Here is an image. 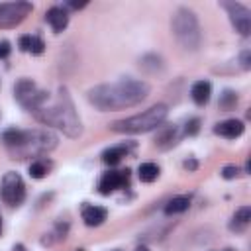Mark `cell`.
Here are the masks:
<instances>
[{
	"mask_svg": "<svg viewBox=\"0 0 251 251\" xmlns=\"http://www.w3.org/2000/svg\"><path fill=\"white\" fill-rule=\"evenodd\" d=\"M45 20H47L49 25L53 27V31L59 33V31H63V29L67 27V24H69V14H67V10L61 8V6H53V8L47 10Z\"/></svg>",
	"mask_w": 251,
	"mask_h": 251,
	"instance_id": "cell-11",
	"label": "cell"
},
{
	"mask_svg": "<svg viewBox=\"0 0 251 251\" xmlns=\"http://www.w3.org/2000/svg\"><path fill=\"white\" fill-rule=\"evenodd\" d=\"M0 233H2V220H0Z\"/></svg>",
	"mask_w": 251,
	"mask_h": 251,
	"instance_id": "cell-30",
	"label": "cell"
},
{
	"mask_svg": "<svg viewBox=\"0 0 251 251\" xmlns=\"http://www.w3.org/2000/svg\"><path fill=\"white\" fill-rule=\"evenodd\" d=\"M167 114H169V108L165 104H155V106L147 108L141 114H135V116H129L126 120L114 122L112 129L118 131V133H145V131H151L155 127H161Z\"/></svg>",
	"mask_w": 251,
	"mask_h": 251,
	"instance_id": "cell-4",
	"label": "cell"
},
{
	"mask_svg": "<svg viewBox=\"0 0 251 251\" xmlns=\"http://www.w3.org/2000/svg\"><path fill=\"white\" fill-rule=\"evenodd\" d=\"M126 153H127V149H126L124 145L110 147V149H106V151L102 153V161L112 167V165H118V163L122 161V157H126Z\"/></svg>",
	"mask_w": 251,
	"mask_h": 251,
	"instance_id": "cell-17",
	"label": "cell"
},
{
	"mask_svg": "<svg viewBox=\"0 0 251 251\" xmlns=\"http://www.w3.org/2000/svg\"><path fill=\"white\" fill-rule=\"evenodd\" d=\"M249 220H251V208H249V206H243V208H239V210L235 212V216H233V226H235L237 229H243V227L249 224Z\"/></svg>",
	"mask_w": 251,
	"mask_h": 251,
	"instance_id": "cell-20",
	"label": "cell"
},
{
	"mask_svg": "<svg viewBox=\"0 0 251 251\" xmlns=\"http://www.w3.org/2000/svg\"><path fill=\"white\" fill-rule=\"evenodd\" d=\"M49 163L45 161V159H37V161H33L31 165H29V175L33 176V178H43L47 173H49Z\"/></svg>",
	"mask_w": 251,
	"mask_h": 251,
	"instance_id": "cell-19",
	"label": "cell"
},
{
	"mask_svg": "<svg viewBox=\"0 0 251 251\" xmlns=\"http://www.w3.org/2000/svg\"><path fill=\"white\" fill-rule=\"evenodd\" d=\"M198 129H200V120H198V118H192V120L186 122L184 133H186V135H194V133H198Z\"/></svg>",
	"mask_w": 251,
	"mask_h": 251,
	"instance_id": "cell-23",
	"label": "cell"
},
{
	"mask_svg": "<svg viewBox=\"0 0 251 251\" xmlns=\"http://www.w3.org/2000/svg\"><path fill=\"white\" fill-rule=\"evenodd\" d=\"M224 251H233V249H224Z\"/></svg>",
	"mask_w": 251,
	"mask_h": 251,
	"instance_id": "cell-31",
	"label": "cell"
},
{
	"mask_svg": "<svg viewBox=\"0 0 251 251\" xmlns=\"http://www.w3.org/2000/svg\"><path fill=\"white\" fill-rule=\"evenodd\" d=\"M149 94V84L135 78H120L116 82L98 84L88 90V102L98 110H124L143 102Z\"/></svg>",
	"mask_w": 251,
	"mask_h": 251,
	"instance_id": "cell-1",
	"label": "cell"
},
{
	"mask_svg": "<svg viewBox=\"0 0 251 251\" xmlns=\"http://www.w3.org/2000/svg\"><path fill=\"white\" fill-rule=\"evenodd\" d=\"M33 10V6L29 2H6L0 4V27L2 29H10L20 25L29 12Z\"/></svg>",
	"mask_w": 251,
	"mask_h": 251,
	"instance_id": "cell-8",
	"label": "cell"
},
{
	"mask_svg": "<svg viewBox=\"0 0 251 251\" xmlns=\"http://www.w3.org/2000/svg\"><path fill=\"white\" fill-rule=\"evenodd\" d=\"M243 129H245V126H243V122H239V120H226V122H220V124L214 127V131H216L218 135L227 137V139L239 137V135L243 133Z\"/></svg>",
	"mask_w": 251,
	"mask_h": 251,
	"instance_id": "cell-12",
	"label": "cell"
},
{
	"mask_svg": "<svg viewBox=\"0 0 251 251\" xmlns=\"http://www.w3.org/2000/svg\"><path fill=\"white\" fill-rule=\"evenodd\" d=\"M222 6L227 10V16H229L233 27L241 35H249V31H251V12L239 2H222Z\"/></svg>",
	"mask_w": 251,
	"mask_h": 251,
	"instance_id": "cell-9",
	"label": "cell"
},
{
	"mask_svg": "<svg viewBox=\"0 0 251 251\" xmlns=\"http://www.w3.org/2000/svg\"><path fill=\"white\" fill-rule=\"evenodd\" d=\"M20 47H22V51H29L33 55H41L43 49H45V43L37 35H22L20 37Z\"/></svg>",
	"mask_w": 251,
	"mask_h": 251,
	"instance_id": "cell-15",
	"label": "cell"
},
{
	"mask_svg": "<svg viewBox=\"0 0 251 251\" xmlns=\"http://www.w3.org/2000/svg\"><path fill=\"white\" fill-rule=\"evenodd\" d=\"M33 116L37 122L61 129L67 137H78L82 133V124L76 116L75 104H73L67 88H59L57 100L49 106L47 104L41 106L37 112H33Z\"/></svg>",
	"mask_w": 251,
	"mask_h": 251,
	"instance_id": "cell-3",
	"label": "cell"
},
{
	"mask_svg": "<svg viewBox=\"0 0 251 251\" xmlns=\"http://www.w3.org/2000/svg\"><path fill=\"white\" fill-rule=\"evenodd\" d=\"M135 251H149V249H147V247H145V245H141V247H137V249H135Z\"/></svg>",
	"mask_w": 251,
	"mask_h": 251,
	"instance_id": "cell-29",
	"label": "cell"
},
{
	"mask_svg": "<svg viewBox=\"0 0 251 251\" xmlns=\"http://www.w3.org/2000/svg\"><path fill=\"white\" fill-rule=\"evenodd\" d=\"M173 33L184 49H190V51L198 49L202 41V33H200V24L196 14L188 8H178L173 16Z\"/></svg>",
	"mask_w": 251,
	"mask_h": 251,
	"instance_id": "cell-5",
	"label": "cell"
},
{
	"mask_svg": "<svg viewBox=\"0 0 251 251\" xmlns=\"http://www.w3.org/2000/svg\"><path fill=\"white\" fill-rule=\"evenodd\" d=\"M2 141L14 159L47 155L57 147V135L49 129H6Z\"/></svg>",
	"mask_w": 251,
	"mask_h": 251,
	"instance_id": "cell-2",
	"label": "cell"
},
{
	"mask_svg": "<svg viewBox=\"0 0 251 251\" xmlns=\"http://www.w3.org/2000/svg\"><path fill=\"white\" fill-rule=\"evenodd\" d=\"M188 206H190V200L186 198V196H175V198H171L169 202H167V206H165V214H180V212H186L188 210Z\"/></svg>",
	"mask_w": 251,
	"mask_h": 251,
	"instance_id": "cell-16",
	"label": "cell"
},
{
	"mask_svg": "<svg viewBox=\"0 0 251 251\" xmlns=\"http://www.w3.org/2000/svg\"><path fill=\"white\" fill-rule=\"evenodd\" d=\"M0 194H2V200L10 206H20L25 198V184H24V178L10 171L2 176V186H0Z\"/></svg>",
	"mask_w": 251,
	"mask_h": 251,
	"instance_id": "cell-7",
	"label": "cell"
},
{
	"mask_svg": "<svg viewBox=\"0 0 251 251\" xmlns=\"http://www.w3.org/2000/svg\"><path fill=\"white\" fill-rule=\"evenodd\" d=\"M210 94H212V86H210V82H206V80H198V82L192 84L190 96H192V100H194L198 106H204V104L210 100Z\"/></svg>",
	"mask_w": 251,
	"mask_h": 251,
	"instance_id": "cell-14",
	"label": "cell"
},
{
	"mask_svg": "<svg viewBox=\"0 0 251 251\" xmlns=\"http://www.w3.org/2000/svg\"><path fill=\"white\" fill-rule=\"evenodd\" d=\"M129 182V171H108L102 175L100 182H98V190L100 194H112L118 188H124Z\"/></svg>",
	"mask_w": 251,
	"mask_h": 251,
	"instance_id": "cell-10",
	"label": "cell"
},
{
	"mask_svg": "<svg viewBox=\"0 0 251 251\" xmlns=\"http://www.w3.org/2000/svg\"><path fill=\"white\" fill-rule=\"evenodd\" d=\"M14 96H16V100L25 108V110H29V112H37L41 106H45L47 104V100H49V94L45 92V90H41L33 80H29V78H22V80H18L16 82V86H14Z\"/></svg>",
	"mask_w": 251,
	"mask_h": 251,
	"instance_id": "cell-6",
	"label": "cell"
},
{
	"mask_svg": "<svg viewBox=\"0 0 251 251\" xmlns=\"http://www.w3.org/2000/svg\"><path fill=\"white\" fill-rule=\"evenodd\" d=\"M10 51H12L10 43L8 41H0V59H6L10 55Z\"/></svg>",
	"mask_w": 251,
	"mask_h": 251,
	"instance_id": "cell-25",
	"label": "cell"
},
{
	"mask_svg": "<svg viewBox=\"0 0 251 251\" xmlns=\"http://www.w3.org/2000/svg\"><path fill=\"white\" fill-rule=\"evenodd\" d=\"M243 69H249V51H243Z\"/></svg>",
	"mask_w": 251,
	"mask_h": 251,
	"instance_id": "cell-27",
	"label": "cell"
},
{
	"mask_svg": "<svg viewBox=\"0 0 251 251\" xmlns=\"http://www.w3.org/2000/svg\"><path fill=\"white\" fill-rule=\"evenodd\" d=\"M157 143L161 147H171L176 143V129L175 127H167L159 137H157Z\"/></svg>",
	"mask_w": 251,
	"mask_h": 251,
	"instance_id": "cell-21",
	"label": "cell"
},
{
	"mask_svg": "<svg viewBox=\"0 0 251 251\" xmlns=\"http://www.w3.org/2000/svg\"><path fill=\"white\" fill-rule=\"evenodd\" d=\"M235 102H237V96H235V92H231V90H226V92L222 94L220 106H222L224 110H229V108H233V106H235Z\"/></svg>",
	"mask_w": 251,
	"mask_h": 251,
	"instance_id": "cell-22",
	"label": "cell"
},
{
	"mask_svg": "<svg viewBox=\"0 0 251 251\" xmlns=\"http://www.w3.org/2000/svg\"><path fill=\"white\" fill-rule=\"evenodd\" d=\"M239 173H241V171H239V167H235V165H227V167L222 169V176L227 178V180H229V178H235Z\"/></svg>",
	"mask_w": 251,
	"mask_h": 251,
	"instance_id": "cell-24",
	"label": "cell"
},
{
	"mask_svg": "<svg viewBox=\"0 0 251 251\" xmlns=\"http://www.w3.org/2000/svg\"><path fill=\"white\" fill-rule=\"evenodd\" d=\"M67 6H69V8H75V10H76V8H84V6H86V2H69Z\"/></svg>",
	"mask_w": 251,
	"mask_h": 251,
	"instance_id": "cell-26",
	"label": "cell"
},
{
	"mask_svg": "<svg viewBox=\"0 0 251 251\" xmlns=\"http://www.w3.org/2000/svg\"><path fill=\"white\" fill-rule=\"evenodd\" d=\"M106 216H108V212H106V208H102V206H90V204L82 206V220H84V224L90 226V227L100 226V224L106 220Z\"/></svg>",
	"mask_w": 251,
	"mask_h": 251,
	"instance_id": "cell-13",
	"label": "cell"
},
{
	"mask_svg": "<svg viewBox=\"0 0 251 251\" xmlns=\"http://www.w3.org/2000/svg\"><path fill=\"white\" fill-rule=\"evenodd\" d=\"M137 175L143 182H153L159 176V167L155 163H141L137 169Z\"/></svg>",
	"mask_w": 251,
	"mask_h": 251,
	"instance_id": "cell-18",
	"label": "cell"
},
{
	"mask_svg": "<svg viewBox=\"0 0 251 251\" xmlns=\"http://www.w3.org/2000/svg\"><path fill=\"white\" fill-rule=\"evenodd\" d=\"M12 251H25V247H24V245H14Z\"/></svg>",
	"mask_w": 251,
	"mask_h": 251,
	"instance_id": "cell-28",
	"label": "cell"
}]
</instances>
